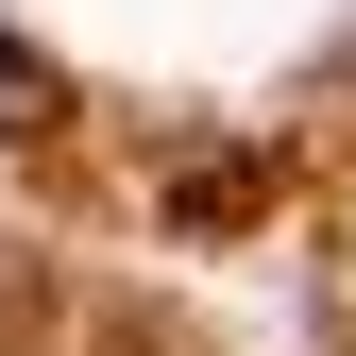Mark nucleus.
Returning a JSON list of instances; mask_svg holds the SVG:
<instances>
[{
  "instance_id": "f257e3e1",
  "label": "nucleus",
  "mask_w": 356,
  "mask_h": 356,
  "mask_svg": "<svg viewBox=\"0 0 356 356\" xmlns=\"http://www.w3.org/2000/svg\"><path fill=\"white\" fill-rule=\"evenodd\" d=\"M34 119H51V68H34L17 34H0V136H34Z\"/></svg>"
}]
</instances>
